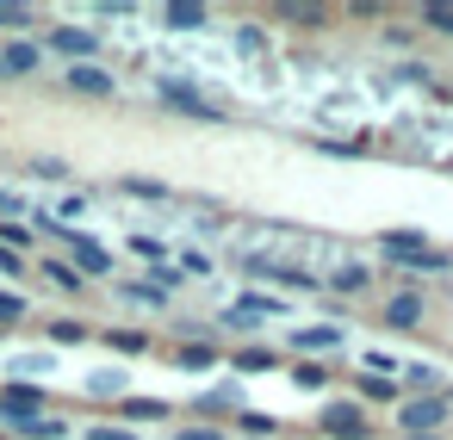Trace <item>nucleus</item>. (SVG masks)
Listing matches in <instances>:
<instances>
[{"mask_svg":"<svg viewBox=\"0 0 453 440\" xmlns=\"http://www.w3.org/2000/svg\"><path fill=\"white\" fill-rule=\"evenodd\" d=\"M453 415V397H410V403H397V428H410V434H434L441 421Z\"/></svg>","mask_w":453,"mask_h":440,"instance_id":"nucleus-1","label":"nucleus"},{"mask_svg":"<svg viewBox=\"0 0 453 440\" xmlns=\"http://www.w3.org/2000/svg\"><path fill=\"white\" fill-rule=\"evenodd\" d=\"M44 44L57 57H69V63H94L100 57V32H88V26H57V32H44Z\"/></svg>","mask_w":453,"mask_h":440,"instance_id":"nucleus-2","label":"nucleus"},{"mask_svg":"<svg viewBox=\"0 0 453 440\" xmlns=\"http://www.w3.org/2000/svg\"><path fill=\"white\" fill-rule=\"evenodd\" d=\"M0 415H7L13 428L38 421V415H44V391H38V384H7V391H0Z\"/></svg>","mask_w":453,"mask_h":440,"instance_id":"nucleus-3","label":"nucleus"},{"mask_svg":"<svg viewBox=\"0 0 453 440\" xmlns=\"http://www.w3.org/2000/svg\"><path fill=\"white\" fill-rule=\"evenodd\" d=\"M323 428H329V440H366L372 434L360 403H323Z\"/></svg>","mask_w":453,"mask_h":440,"instance_id":"nucleus-4","label":"nucleus"},{"mask_svg":"<svg viewBox=\"0 0 453 440\" xmlns=\"http://www.w3.org/2000/svg\"><path fill=\"white\" fill-rule=\"evenodd\" d=\"M63 81H69V94H88V100H106V94L119 87V81H112V75H106L100 63H75V69H69Z\"/></svg>","mask_w":453,"mask_h":440,"instance_id":"nucleus-5","label":"nucleus"},{"mask_svg":"<svg viewBox=\"0 0 453 440\" xmlns=\"http://www.w3.org/2000/svg\"><path fill=\"white\" fill-rule=\"evenodd\" d=\"M156 94L174 106V112H193V118H218V106L205 100V94H193L187 81H156Z\"/></svg>","mask_w":453,"mask_h":440,"instance_id":"nucleus-6","label":"nucleus"},{"mask_svg":"<svg viewBox=\"0 0 453 440\" xmlns=\"http://www.w3.org/2000/svg\"><path fill=\"white\" fill-rule=\"evenodd\" d=\"M38 63H44V50L38 44H7V50H0V69H7V75H38Z\"/></svg>","mask_w":453,"mask_h":440,"instance_id":"nucleus-7","label":"nucleus"},{"mask_svg":"<svg viewBox=\"0 0 453 440\" xmlns=\"http://www.w3.org/2000/svg\"><path fill=\"white\" fill-rule=\"evenodd\" d=\"M342 341V329L335 322H311V329H292V347L298 353H323V347H335Z\"/></svg>","mask_w":453,"mask_h":440,"instance_id":"nucleus-8","label":"nucleus"},{"mask_svg":"<svg viewBox=\"0 0 453 440\" xmlns=\"http://www.w3.org/2000/svg\"><path fill=\"white\" fill-rule=\"evenodd\" d=\"M385 322H391V329H416V322H422V298H416V292H397V298L385 304Z\"/></svg>","mask_w":453,"mask_h":440,"instance_id":"nucleus-9","label":"nucleus"},{"mask_svg":"<svg viewBox=\"0 0 453 440\" xmlns=\"http://www.w3.org/2000/svg\"><path fill=\"white\" fill-rule=\"evenodd\" d=\"M162 26H168V32H199V26H211V13L180 0V7H162Z\"/></svg>","mask_w":453,"mask_h":440,"instance_id":"nucleus-10","label":"nucleus"},{"mask_svg":"<svg viewBox=\"0 0 453 440\" xmlns=\"http://www.w3.org/2000/svg\"><path fill=\"white\" fill-rule=\"evenodd\" d=\"M329 285H335V292H348V298H360V292L372 285V273H366L360 261H342V267L329 273Z\"/></svg>","mask_w":453,"mask_h":440,"instance_id":"nucleus-11","label":"nucleus"},{"mask_svg":"<svg viewBox=\"0 0 453 440\" xmlns=\"http://www.w3.org/2000/svg\"><path fill=\"white\" fill-rule=\"evenodd\" d=\"M379 248H385V254H397V261H410V254H422V230H385V236H379Z\"/></svg>","mask_w":453,"mask_h":440,"instance_id":"nucleus-12","label":"nucleus"},{"mask_svg":"<svg viewBox=\"0 0 453 440\" xmlns=\"http://www.w3.org/2000/svg\"><path fill=\"white\" fill-rule=\"evenodd\" d=\"M273 310H280L273 298H242V304L224 310V322H261V316H273Z\"/></svg>","mask_w":453,"mask_h":440,"instance_id":"nucleus-13","label":"nucleus"},{"mask_svg":"<svg viewBox=\"0 0 453 440\" xmlns=\"http://www.w3.org/2000/svg\"><path fill=\"white\" fill-rule=\"evenodd\" d=\"M125 415L131 421H168V403L162 397H125Z\"/></svg>","mask_w":453,"mask_h":440,"instance_id":"nucleus-14","label":"nucleus"},{"mask_svg":"<svg viewBox=\"0 0 453 440\" xmlns=\"http://www.w3.org/2000/svg\"><path fill=\"white\" fill-rule=\"evenodd\" d=\"M44 279H50L57 292H81V285H88V279H81V273H75L69 261H44Z\"/></svg>","mask_w":453,"mask_h":440,"instance_id":"nucleus-15","label":"nucleus"},{"mask_svg":"<svg viewBox=\"0 0 453 440\" xmlns=\"http://www.w3.org/2000/svg\"><path fill=\"white\" fill-rule=\"evenodd\" d=\"M19 434H26V440H63V434H69V421H63V415H38V421H26Z\"/></svg>","mask_w":453,"mask_h":440,"instance_id":"nucleus-16","label":"nucleus"},{"mask_svg":"<svg viewBox=\"0 0 453 440\" xmlns=\"http://www.w3.org/2000/svg\"><path fill=\"white\" fill-rule=\"evenodd\" d=\"M50 341H57V347H75V341H88V322H75V316H57V322H50Z\"/></svg>","mask_w":453,"mask_h":440,"instance_id":"nucleus-17","label":"nucleus"},{"mask_svg":"<svg viewBox=\"0 0 453 440\" xmlns=\"http://www.w3.org/2000/svg\"><path fill=\"white\" fill-rule=\"evenodd\" d=\"M280 360H273V347H242L236 353V372H273Z\"/></svg>","mask_w":453,"mask_h":440,"instance_id":"nucleus-18","label":"nucleus"},{"mask_svg":"<svg viewBox=\"0 0 453 440\" xmlns=\"http://www.w3.org/2000/svg\"><path fill=\"white\" fill-rule=\"evenodd\" d=\"M422 26H428V32H441V38H453V7L428 0V7H422Z\"/></svg>","mask_w":453,"mask_h":440,"instance_id":"nucleus-19","label":"nucleus"},{"mask_svg":"<svg viewBox=\"0 0 453 440\" xmlns=\"http://www.w3.org/2000/svg\"><path fill=\"white\" fill-rule=\"evenodd\" d=\"M292 384H298V391H323V384H329V372H323L317 360H304V366H292Z\"/></svg>","mask_w":453,"mask_h":440,"instance_id":"nucleus-20","label":"nucleus"},{"mask_svg":"<svg viewBox=\"0 0 453 440\" xmlns=\"http://www.w3.org/2000/svg\"><path fill=\"white\" fill-rule=\"evenodd\" d=\"M0 26H7V32H26V26H32V7H19V0H0Z\"/></svg>","mask_w":453,"mask_h":440,"instance_id":"nucleus-21","label":"nucleus"},{"mask_svg":"<svg viewBox=\"0 0 453 440\" xmlns=\"http://www.w3.org/2000/svg\"><path fill=\"white\" fill-rule=\"evenodd\" d=\"M180 366H193V372H205V366H218V347H205V341H193V347H180Z\"/></svg>","mask_w":453,"mask_h":440,"instance_id":"nucleus-22","label":"nucleus"},{"mask_svg":"<svg viewBox=\"0 0 453 440\" xmlns=\"http://www.w3.org/2000/svg\"><path fill=\"white\" fill-rule=\"evenodd\" d=\"M403 384H410V391H422V397H434L441 372H434V366H410V372H403Z\"/></svg>","mask_w":453,"mask_h":440,"instance_id":"nucleus-23","label":"nucleus"},{"mask_svg":"<svg viewBox=\"0 0 453 440\" xmlns=\"http://www.w3.org/2000/svg\"><path fill=\"white\" fill-rule=\"evenodd\" d=\"M125 391V372H94L88 378V397H119Z\"/></svg>","mask_w":453,"mask_h":440,"instance_id":"nucleus-24","label":"nucleus"},{"mask_svg":"<svg viewBox=\"0 0 453 440\" xmlns=\"http://www.w3.org/2000/svg\"><path fill=\"white\" fill-rule=\"evenodd\" d=\"M106 341H112L119 353H143V347H150V335H137V329H112Z\"/></svg>","mask_w":453,"mask_h":440,"instance_id":"nucleus-25","label":"nucleus"},{"mask_svg":"<svg viewBox=\"0 0 453 440\" xmlns=\"http://www.w3.org/2000/svg\"><path fill=\"white\" fill-rule=\"evenodd\" d=\"M360 397H372V403H397V384H391V378H360Z\"/></svg>","mask_w":453,"mask_h":440,"instance_id":"nucleus-26","label":"nucleus"},{"mask_svg":"<svg viewBox=\"0 0 453 440\" xmlns=\"http://www.w3.org/2000/svg\"><path fill=\"white\" fill-rule=\"evenodd\" d=\"M26 242H32V230H26V224H13V217H7V224H0V248H13V254H19Z\"/></svg>","mask_w":453,"mask_h":440,"instance_id":"nucleus-27","label":"nucleus"},{"mask_svg":"<svg viewBox=\"0 0 453 440\" xmlns=\"http://www.w3.org/2000/svg\"><path fill=\"white\" fill-rule=\"evenodd\" d=\"M125 193H131V199H168L162 180H125Z\"/></svg>","mask_w":453,"mask_h":440,"instance_id":"nucleus-28","label":"nucleus"},{"mask_svg":"<svg viewBox=\"0 0 453 440\" xmlns=\"http://www.w3.org/2000/svg\"><path fill=\"white\" fill-rule=\"evenodd\" d=\"M26 316V298L19 292H0V322H19Z\"/></svg>","mask_w":453,"mask_h":440,"instance_id":"nucleus-29","label":"nucleus"},{"mask_svg":"<svg viewBox=\"0 0 453 440\" xmlns=\"http://www.w3.org/2000/svg\"><path fill=\"white\" fill-rule=\"evenodd\" d=\"M292 26H323V7H286Z\"/></svg>","mask_w":453,"mask_h":440,"instance_id":"nucleus-30","label":"nucleus"},{"mask_svg":"<svg viewBox=\"0 0 453 440\" xmlns=\"http://www.w3.org/2000/svg\"><path fill=\"white\" fill-rule=\"evenodd\" d=\"M125 298H137V304H162L168 292H162V285H125Z\"/></svg>","mask_w":453,"mask_h":440,"instance_id":"nucleus-31","label":"nucleus"},{"mask_svg":"<svg viewBox=\"0 0 453 440\" xmlns=\"http://www.w3.org/2000/svg\"><path fill=\"white\" fill-rule=\"evenodd\" d=\"M131 248H137V254H150V261H162V242H156V236H131Z\"/></svg>","mask_w":453,"mask_h":440,"instance_id":"nucleus-32","label":"nucleus"},{"mask_svg":"<svg viewBox=\"0 0 453 440\" xmlns=\"http://www.w3.org/2000/svg\"><path fill=\"white\" fill-rule=\"evenodd\" d=\"M88 440H137L131 428H88Z\"/></svg>","mask_w":453,"mask_h":440,"instance_id":"nucleus-33","label":"nucleus"},{"mask_svg":"<svg viewBox=\"0 0 453 440\" xmlns=\"http://www.w3.org/2000/svg\"><path fill=\"white\" fill-rule=\"evenodd\" d=\"M174 440H224V428H180Z\"/></svg>","mask_w":453,"mask_h":440,"instance_id":"nucleus-34","label":"nucleus"},{"mask_svg":"<svg viewBox=\"0 0 453 440\" xmlns=\"http://www.w3.org/2000/svg\"><path fill=\"white\" fill-rule=\"evenodd\" d=\"M0 273H13V279H19V273H26V261H19L13 248H0Z\"/></svg>","mask_w":453,"mask_h":440,"instance_id":"nucleus-35","label":"nucleus"},{"mask_svg":"<svg viewBox=\"0 0 453 440\" xmlns=\"http://www.w3.org/2000/svg\"><path fill=\"white\" fill-rule=\"evenodd\" d=\"M0 211H7V217H13V211H19V205H13V193H0Z\"/></svg>","mask_w":453,"mask_h":440,"instance_id":"nucleus-36","label":"nucleus"},{"mask_svg":"<svg viewBox=\"0 0 453 440\" xmlns=\"http://www.w3.org/2000/svg\"><path fill=\"white\" fill-rule=\"evenodd\" d=\"M0 81H7V69H0Z\"/></svg>","mask_w":453,"mask_h":440,"instance_id":"nucleus-37","label":"nucleus"}]
</instances>
